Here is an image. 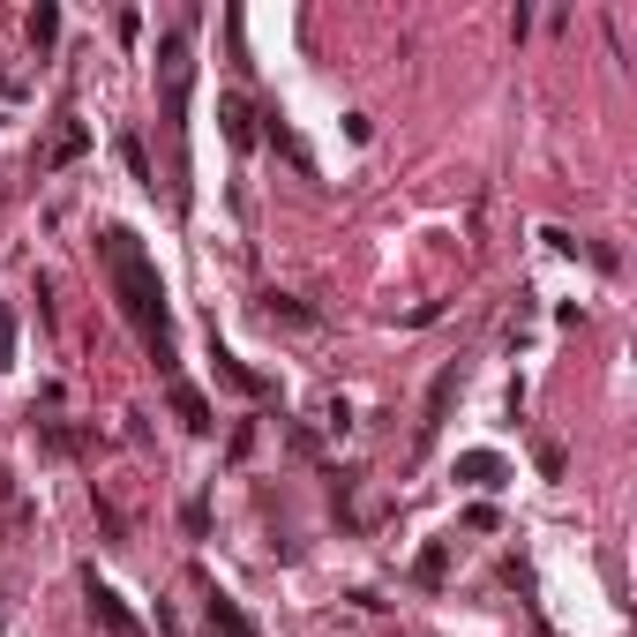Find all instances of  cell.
I'll list each match as a JSON object with an SVG mask.
<instances>
[{"label":"cell","instance_id":"14","mask_svg":"<svg viewBox=\"0 0 637 637\" xmlns=\"http://www.w3.org/2000/svg\"><path fill=\"white\" fill-rule=\"evenodd\" d=\"M121 165L143 181V188H158V181H151V158H143V135H121Z\"/></svg>","mask_w":637,"mask_h":637},{"label":"cell","instance_id":"17","mask_svg":"<svg viewBox=\"0 0 637 637\" xmlns=\"http://www.w3.org/2000/svg\"><path fill=\"white\" fill-rule=\"evenodd\" d=\"M181 525H188V533H210V503H203V495H195V503L181 510Z\"/></svg>","mask_w":637,"mask_h":637},{"label":"cell","instance_id":"13","mask_svg":"<svg viewBox=\"0 0 637 637\" xmlns=\"http://www.w3.org/2000/svg\"><path fill=\"white\" fill-rule=\"evenodd\" d=\"M53 38H61V8H53V0H38V8H31V45L45 53Z\"/></svg>","mask_w":637,"mask_h":637},{"label":"cell","instance_id":"16","mask_svg":"<svg viewBox=\"0 0 637 637\" xmlns=\"http://www.w3.org/2000/svg\"><path fill=\"white\" fill-rule=\"evenodd\" d=\"M541 240H547V248H555V255H585V240H577V233H563V225H547Z\"/></svg>","mask_w":637,"mask_h":637},{"label":"cell","instance_id":"8","mask_svg":"<svg viewBox=\"0 0 637 637\" xmlns=\"http://www.w3.org/2000/svg\"><path fill=\"white\" fill-rule=\"evenodd\" d=\"M173 413H181V428H188V435H210V428H218L210 398H203L195 382H181V376H173Z\"/></svg>","mask_w":637,"mask_h":637},{"label":"cell","instance_id":"15","mask_svg":"<svg viewBox=\"0 0 637 637\" xmlns=\"http://www.w3.org/2000/svg\"><path fill=\"white\" fill-rule=\"evenodd\" d=\"M0 368H16V308H0Z\"/></svg>","mask_w":637,"mask_h":637},{"label":"cell","instance_id":"6","mask_svg":"<svg viewBox=\"0 0 637 637\" xmlns=\"http://www.w3.org/2000/svg\"><path fill=\"white\" fill-rule=\"evenodd\" d=\"M458 390H465V368L450 360L443 376L428 382V405H420V443H435V428H443V413H450V398H458Z\"/></svg>","mask_w":637,"mask_h":637},{"label":"cell","instance_id":"7","mask_svg":"<svg viewBox=\"0 0 637 637\" xmlns=\"http://www.w3.org/2000/svg\"><path fill=\"white\" fill-rule=\"evenodd\" d=\"M218 127H225V143H233V151H255V105L240 91L218 97Z\"/></svg>","mask_w":637,"mask_h":637},{"label":"cell","instance_id":"5","mask_svg":"<svg viewBox=\"0 0 637 637\" xmlns=\"http://www.w3.org/2000/svg\"><path fill=\"white\" fill-rule=\"evenodd\" d=\"M203 615H210V637H263V630L248 623V607L233 600V593H218L210 577H203Z\"/></svg>","mask_w":637,"mask_h":637},{"label":"cell","instance_id":"12","mask_svg":"<svg viewBox=\"0 0 637 637\" xmlns=\"http://www.w3.org/2000/svg\"><path fill=\"white\" fill-rule=\"evenodd\" d=\"M263 322H292V330H316V308H300L292 292H263Z\"/></svg>","mask_w":637,"mask_h":637},{"label":"cell","instance_id":"3","mask_svg":"<svg viewBox=\"0 0 637 637\" xmlns=\"http://www.w3.org/2000/svg\"><path fill=\"white\" fill-rule=\"evenodd\" d=\"M83 600H91V623H97L105 637H151V623H143V615H135V607H127L97 571H83Z\"/></svg>","mask_w":637,"mask_h":637},{"label":"cell","instance_id":"18","mask_svg":"<svg viewBox=\"0 0 637 637\" xmlns=\"http://www.w3.org/2000/svg\"><path fill=\"white\" fill-rule=\"evenodd\" d=\"M0 623H8V607H0Z\"/></svg>","mask_w":637,"mask_h":637},{"label":"cell","instance_id":"2","mask_svg":"<svg viewBox=\"0 0 637 637\" xmlns=\"http://www.w3.org/2000/svg\"><path fill=\"white\" fill-rule=\"evenodd\" d=\"M158 91H165V143H173V210H188V91H195L188 23L158 31Z\"/></svg>","mask_w":637,"mask_h":637},{"label":"cell","instance_id":"11","mask_svg":"<svg viewBox=\"0 0 637 637\" xmlns=\"http://www.w3.org/2000/svg\"><path fill=\"white\" fill-rule=\"evenodd\" d=\"M458 480H473V487H503L510 465L495 458V450H465V458H458Z\"/></svg>","mask_w":637,"mask_h":637},{"label":"cell","instance_id":"9","mask_svg":"<svg viewBox=\"0 0 637 637\" xmlns=\"http://www.w3.org/2000/svg\"><path fill=\"white\" fill-rule=\"evenodd\" d=\"M210 368H218V382H233L240 398H270V382L255 376V368H240V360H233V352H225V346H210Z\"/></svg>","mask_w":637,"mask_h":637},{"label":"cell","instance_id":"1","mask_svg":"<svg viewBox=\"0 0 637 637\" xmlns=\"http://www.w3.org/2000/svg\"><path fill=\"white\" fill-rule=\"evenodd\" d=\"M97 263H105L113 300H121V316L135 322L143 352H151L158 376L173 382L181 376V330H173V300H165V278H158V263H151V248H143L127 225H105V233H97Z\"/></svg>","mask_w":637,"mask_h":637},{"label":"cell","instance_id":"10","mask_svg":"<svg viewBox=\"0 0 637 637\" xmlns=\"http://www.w3.org/2000/svg\"><path fill=\"white\" fill-rule=\"evenodd\" d=\"M413 585H428V593H443V585H450V541H428L413 555Z\"/></svg>","mask_w":637,"mask_h":637},{"label":"cell","instance_id":"4","mask_svg":"<svg viewBox=\"0 0 637 637\" xmlns=\"http://www.w3.org/2000/svg\"><path fill=\"white\" fill-rule=\"evenodd\" d=\"M83 151H91V127L75 121V113H61V121H53V143L38 151V173H61V165H75Z\"/></svg>","mask_w":637,"mask_h":637}]
</instances>
